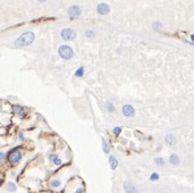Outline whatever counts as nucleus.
Segmentation results:
<instances>
[{
	"label": "nucleus",
	"instance_id": "nucleus-1",
	"mask_svg": "<svg viewBox=\"0 0 194 193\" xmlns=\"http://www.w3.org/2000/svg\"><path fill=\"white\" fill-rule=\"evenodd\" d=\"M34 39H35V34L32 32V31H26V32L22 33L14 41V46H15L16 48H24V47H27V46L33 43Z\"/></svg>",
	"mask_w": 194,
	"mask_h": 193
},
{
	"label": "nucleus",
	"instance_id": "nucleus-2",
	"mask_svg": "<svg viewBox=\"0 0 194 193\" xmlns=\"http://www.w3.org/2000/svg\"><path fill=\"white\" fill-rule=\"evenodd\" d=\"M22 159V151L20 148H14L7 155V160L12 166L17 165Z\"/></svg>",
	"mask_w": 194,
	"mask_h": 193
},
{
	"label": "nucleus",
	"instance_id": "nucleus-3",
	"mask_svg": "<svg viewBox=\"0 0 194 193\" xmlns=\"http://www.w3.org/2000/svg\"><path fill=\"white\" fill-rule=\"evenodd\" d=\"M58 55L60 56V58H63L65 60H68V59H71V57L74 56V50L67 44H61L58 48Z\"/></svg>",
	"mask_w": 194,
	"mask_h": 193
},
{
	"label": "nucleus",
	"instance_id": "nucleus-4",
	"mask_svg": "<svg viewBox=\"0 0 194 193\" xmlns=\"http://www.w3.org/2000/svg\"><path fill=\"white\" fill-rule=\"evenodd\" d=\"M60 35H61V38H63V40H65V41L75 40L76 31L75 30H73V28H71V27H65V28L61 30Z\"/></svg>",
	"mask_w": 194,
	"mask_h": 193
},
{
	"label": "nucleus",
	"instance_id": "nucleus-5",
	"mask_svg": "<svg viewBox=\"0 0 194 193\" xmlns=\"http://www.w3.org/2000/svg\"><path fill=\"white\" fill-rule=\"evenodd\" d=\"M67 14H68V16H69V18L76 20V18H79V17L81 16L82 9H81V7L77 6V5H73V6H71V7L68 8Z\"/></svg>",
	"mask_w": 194,
	"mask_h": 193
},
{
	"label": "nucleus",
	"instance_id": "nucleus-6",
	"mask_svg": "<svg viewBox=\"0 0 194 193\" xmlns=\"http://www.w3.org/2000/svg\"><path fill=\"white\" fill-rule=\"evenodd\" d=\"M97 13L101 15V16H106L108 15L109 13H110V7H109V5L106 4V2H101L97 6Z\"/></svg>",
	"mask_w": 194,
	"mask_h": 193
},
{
	"label": "nucleus",
	"instance_id": "nucleus-7",
	"mask_svg": "<svg viewBox=\"0 0 194 193\" xmlns=\"http://www.w3.org/2000/svg\"><path fill=\"white\" fill-rule=\"evenodd\" d=\"M122 113L125 117H133L135 115V110L133 106L131 105H124L122 108Z\"/></svg>",
	"mask_w": 194,
	"mask_h": 193
},
{
	"label": "nucleus",
	"instance_id": "nucleus-8",
	"mask_svg": "<svg viewBox=\"0 0 194 193\" xmlns=\"http://www.w3.org/2000/svg\"><path fill=\"white\" fill-rule=\"evenodd\" d=\"M124 190L126 193H139L137 189L135 188L134 185L132 184L131 182H124Z\"/></svg>",
	"mask_w": 194,
	"mask_h": 193
},
{
	"label": "nucleus",
	"instance_id": "nucleus-9",
	"mask_svg": "<svg viewBox=\"0 0 194 193\" xmlns=\"http://www.w3.org/2000/svg\"><path fill=\"white\" fill-rule=\"evenodd\" d=\"M13 113L15 114V115H17V116H20V117L25 116V110H24V108L22 107V106H18V105H16V106L13 107Z\"/></svg>",
	"mask_w": 194,
	"mask_h": 193
},
{
	"label": "nucleus",
	"instance_id": "nucleus-10",
	"mask_svg": "<svg viewBox=\"0 0 194 193\" xmlns=\"http://www.w3.org/2000/svg\"><path fill=\"white\" fill-rule=\"evenodd\" d=\"M109 165H110V168L112 169V170H115V169L118 167L119 162H118V160H117V158H116L114 155H111L110 157H109Z\"/></svg>",
	"mask_w": 194,
	"mask_h": 193
},
{
	"label": "nucleus",
	"instance_id": "nucleus-11",
	"mask_svg": "<svg viewBox=\"0 0 194 193\" xmlns=\"http://www.w3.org/2000/svg\"><path fill=\"white\" fill-rule=\"evenodd\" d=\"M169 161H170V164L173 166H178L181 164V158L177 155L173 153V155H170V157H169Z\"/></svg>",
	"mask_w": 194,
	"mask_h": 193
},
{
	"label": "nucleus",
	"instance_id": "nucleus-12",
	"mask_svg": "<svg viewBox=\"0 0 194 193\" xmlns=\"http://www.w3.org/2000/svg\"><path fill=\"white\" fill-rule=\"evenodd\" d=\"M49 186L51 189H59L60 186H61V181L58 180V178H53V180H51V181L49 182Z\"/></svg>",
	"mask_w": 194,
	"mask_h": 193
},
{
	"label": "nucleus",
	"instance_id": "nucleus-13",
	"mask_svg": "<svg viewBox=\"0 0 194 193\" xmlns=\"http://www.w3.org/2000/svg\"><path fill=\"white\" fill-rule=\"evenodd\" d=\"M165 141H166V143L168 145H175L176 144V139H175V137L173 135V134H168L166 137H165Z\"/></svg>",
	"mask_w": 194,
	"mask_h": 193
},
{
	"label": "nucleus",
	"instance_id": "nucleus-14",
	"mask_svg": "<svg viewBox=\"0 0 194 193\" xmlns=\"http://www.w3.org/2000/svg\"><path fill=\"white\" fill-rule=\"evenodd\" d=\"M102 150L106 155H108V153L110 152V145H109V143L107 142L106 139H102Z\"/></svg>",
	"mask_w": 194,
	"mask_h": 193
},
{
	"label": "nucleus",
	"instance_id": "nucleus-15",
	"mask_svg": "<svg viewBox=\"0 0 194 193\" xmlns=\"http://www.w3.org/2000/svg\"><path fill=\"white\" fill-rule=\"evenodd\" d=\"M84 72H85V71H84V67L83 66H81V67H79V68L75 71V74H74V75H75L76 77H83Z\"/></svg>",
	"mask_w": 194,
	"mask_h": 193
},
{
	"label": "nucleus",
	"instance_id": "nucleus-16",
	"mask_svg": "<svg viewBox=\"0 0 194 193\" xmlns=\"http://www.w3.org/2000/svg\"><path fill=\"white\" fill-rule=\"evenodd\" d=\"M7 190L9 192H15L16 190H17V186H16L15 183H13V182H8L7 183Z\"/></svg>",
	"mask_w": 194,
	"mask_h": 193
},
{
	"label": "nucleus",
	"instance_id": "nucleus-17",
	"mask_svg": "<svg viewBox=\"0 0 194 193\" xmlns=\"http://www.w3.org/2000/svg\"><path fill=\"white\" fill-rule=\"evenodd\" d=\"M106 108H107V110L109 111V113H114L116 110L115 106H114V104L111 102V101H107V104H106Z\"/></svg>",
	"mask_w": 194,
	"mask_h": 193
},
{
	"label": "nucleus",
	"instance_id": "nucleus-18",
	"mask_svg": "<svg viewBox=\"0 0 194 193\" xmlns=\"http://www.w3.org/2000/svg\"><path fill=\"white\" fill-rule=\"evenodd\" d=\"M95 32L93 31V30H91V28H89V30H86L85 31V36L86 38H89V39H93V38H95Z\"/></svg>",
	"mask_w": 194,
	"mask_h": 193
},
{
	"label": "nucleus",
	"instance_id": "nucleus-19",
	"mask_svg": "<svg viewBox=\"0 0 194 193\" xmlns=\"http://www.w3.org/2000/svg\"><path fill=\"white\" fill-rule=\"evenodd\" d=\"M152 26H153V28H155V31H160V30L163 28V25H161L160 22H155V23L152 24Z\"/></svg>",
	"mask_w": 194,
	"mask_h": 193
},
{
	"label": "nucleus",
	"instance_id": "nucleus-20",
	"mask_svg": "<svg viewBox=\"0 0 194 193\" xmlns=\"http://www.w3.org/2000/svg\"><path fill=\"white\" fill-rule=\"evenodd\" d=\"M155 162H156V165H158V166H163V165H165V160H163V158H156Z\"/></svg>",
	"mask_w": 194,
	"mask_h": 193
},
{
	"label": "nucleus",
	"instance_id": "nucleus-21",
	"mask_svg": "<svg viewBox=\"0 0 194 193\" xmlns=\"http://www.w3.org/2000/svg\"><path fill=\"white\" fill-rule=\"evenodd\" d=\"M112 133H114V134H115L116 137H118L119 134H120V133H122V127H114V129H112Z\"/></svg>",
	"mask_w": 194,
	"mask_h": 193
},
{
	"label": "nucleus",
	"instance_id": "nucleus-22",
	"mask_svg": "<svg viewBox=\"0 0 194 193\" xmlns=\"http://www.w3.org/2000/svg\"><path fill=\"white\" fill-rule=\"evenodd\" d=\"M52 164H53L55 166H60L61 164H63V160H61V159H60L59 157H57V158L55 159V160L52 161Z\"/></svg>",
	"mask_w": 194,
	"mask_h": 193
},
{
	"label": "nucleus",
	"instance_id": "nucleus-23",
	"mask_svg": "<svg viewBox=\"0 0 194 193\" xmlns=\"http://www.w3.org/2000/svg\"><path fill=\"white\" fill-rule=\"evenodd\" d=\"M150 180L151 181H158L159 180V174L158 173H152L150 176Z\"/></svg>",
	"mask_w": 194,
	"mask_h": 193
},
{
	"label": "nucleus",
	"instance_id": "nucleus-24",
	"mask_svg": "<svg viewBox=\"0 0 194 193\" xmlns=\"http://www.w3.org/2000/svg\"><path fill=\"white\" fill-rule=\"evenodd\" d=\"M57 157H59V156H58L57 153H50V155H49V159H50V161H51V162L55 160Z\"/></svg>",
	"mask_w": 194,
	"mask_h": 193
},
{
	"label": "nucleus",
	"instance_id": "nucleus-25",
	"mask_svg": "<svg viewBox=\"0 0 194 193\" xmlns=\"http://www.w3.org/2000/svg\"><path fill=\"white\" fill-rule=\"evenodd\" d=\"M5 157H6V155H5L2 151H0V161H2L5 159Z\"/></svg>",
	"mask_w": 194,
	"mask_h": 193
},
{
	"label": "nucleus",
	"instance_id": "nucleus-26",
	"mask_svg": "<svg viewBox=\"0 0 194 193\" xmlns=\"http://www.w3.org/2000/svg\"><path fill=\"white\" fill-rule=\"evenodd\" d=\"M74 193H84V189H82V188H77Z\"/></svg>",
	"mask_w": 194,
	"mask_h": 193
},
{
	"label": "nucleus",
	"instance_id": "nucleus-27",
	"mask_svg": "<svg viewBox=\"0 0 194 193\" xmlns=\"http://www.w3.org/2000/svg\"><path fill=\"white\" fill-rule=\"evenodd\" d=\"M18 139H20V141H24V134L22 132L18 133Z\"/></svg>",
	"mask_w": 194,
	"mask_h": 193
},
{
	"label": "nucleus",
	"instance_id": "nucleus-28",
	"mask_svg": "<svg viewBox=\"0 0 194 193\" xmlns=\"http://www.w3.org/2000/svg\"><path fill=\"white\" fill-rule=\"evenodd\" d=\"M40 4H44V2H47V0H38Z\"/></svg>",
	"mask_w": 194,
	"mask_h": 193
},
{
	"label": "nucleus",
	"instance_id": "nucleus-29",
	"mask_svg": "<svg viewBox=\"0 0 194 193\" xmlns=\"http://www.w3.org/2000/svg\"><path fill=\"white\" fill-rule=\"evenodd\" d=\"M191 40H192V42H193V44H194V34L191 35Z\"/></svg>",
	"mask_w": 194,
	"mask_h": 193
}]
</instances>
